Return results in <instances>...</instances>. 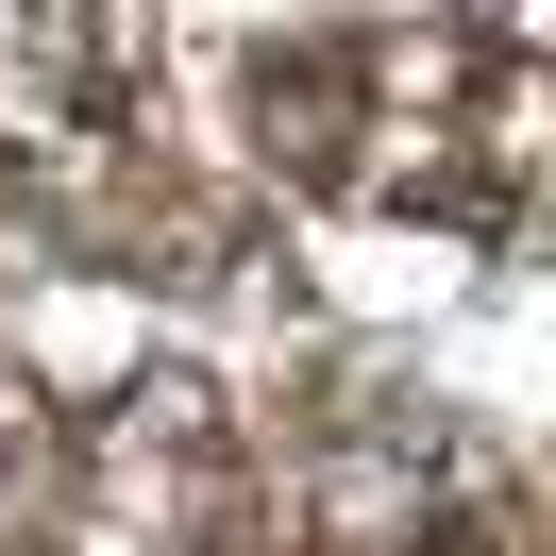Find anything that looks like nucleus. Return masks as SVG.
I'll list each match as a JSON object with an SVG mask.
<instances>
[]
</instances>
